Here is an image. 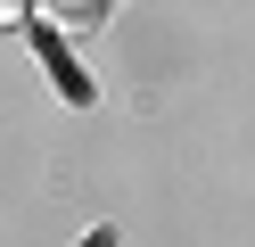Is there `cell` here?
<instances>
[{
    "label": "cell",
    "instance_id": "2",
    "mask_svg": "<svg viewBox=\"0 0 255 247\" xmlns=\"http://www.w3.org/2000/svg\"><path fill=\"white\" fill-rule=\"evenodd\" d=\"M8 16H17V0H0V25H8Z\"/></svg>",
    "mask_w": 255,
    "mask_h": 247
},
{
    "label": "cell",
    "instance_id": "1",
    "mask_svg": "<svg viewBox=\"0 0 255 247\" xmlns=\"http://www.w3.org/2000/svg\"><path fill=\"white\" fill-rule=\"evenodd\" d=\"M50 16H58V25H91V16H99V0H50Z\"/></svg>",
    "mask_w": 255,
    "mask_h": 247
}]
</instances>
